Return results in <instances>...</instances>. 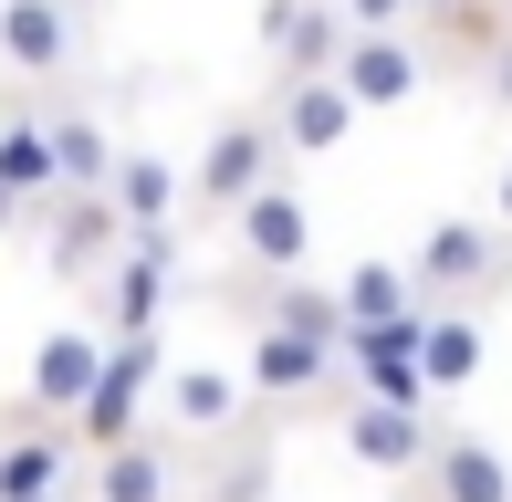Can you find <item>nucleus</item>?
<instances>
[{
    "instance_id": "1",
    "label": "nucleus",
    "mask_w": 512,
    "mask_h": 502,
    "mask_svg": "<svg viewBox=\"0 0 512 502\" xmlns=\"http://www.w3.org/2000/svg\"><path fill=\"white\" fill-rule=\"evenodd\" d=\"M283 126L272 116H220L209 126V147H199V168H189V210H209V220H230L251 189H272L283 178Z\"/></svg>"
},
{
    "instance_id": "2",
    "label": "nucleus",
    "mask_w": 512,
    "mask_h": 502,
    "mask_svg": "<svg viewBox=\"0 0 512 502\" xmlns=\"http://www.w3.org/2000/svg\"><path fill=\"white\" fill-rule=\"evenodd\" d=\"M126 210H115V189H53L42 199V262L63 272V283H105L115 251H126Z\"/></svg>"
},
{
    "instance_id": "3",
    "label": "nucleus",
    "mask_w": 512,
    "mask_h": 502,
    "mask_svg": "<svg viewBox=\"0 0 512 502\" xmlns=\"http://www.w3.org/2000/svg\"><path fill=\"white\" fill-rule=\"evenodd\" d=\"M147 387H168V346H157V335H115V356H105L95 398L74 408L84 461H95V450H115V440H136V408H147Z\"/></svg>"
},
{
    "instance_id": "4",
    "label": "nucleus",
    "mask_w": 512,
    "mask_h": 502,
    "mask_svg": "<svg viewBox=\"0 0 512 502\" xmlns=\"http://www.w3.org/2000/svg\"><path fill=\"white\" fill-rule=\"evenodd\" d=\"M84 0H0V74L11 84H63L84 53Z\"/></svg>"
},
{
    "instance_id": "5",
    "label": "nucleus",
    "mask_w": 512,
    "mask_h": 502,
    "mask_svg": "<svg viewBox=\"0 0 512 502\" xmlns=\"http://www.w3.org/2000/svg\"><path fill=\"white\" fill-rule=\"evenodd\" d=\"M105 356H115V335H105V325H53V335L32 346V377H21V408H42V419H74V408L95 398Z\"/></svg>"
},
{
    "instance_id": "6",
    "label": "nucleus",
    "mask_w": 512,
    "mask_h": 502,
    "mask_svg": "<svg viewBox=\"0 0 512 502\" xmlns=\"http://www.w3.org/2000/svg\"><path fill=\"white\" fill-rule=\"evenodd\" d=\"M502 241H512L502 220H439V231L418 241L408 272H418V293H429V304H450V293H481V283H502V272H512Z\"/></svg>"
},
{
    "instance_id": "7",
    "label": "nucleus",
    "mask_w": 512,
    "mask_h": 502,
    "mask_svg": "<svg viewBox=\"0 0 512 502\" xmlns=\"http://www.w3.org/2000/svg\"><path fill=\"white\" fill-rule=\"evenodd\" d=\"M168 283H178V231H136L105 272V335H157Z\"/></svg>"
},
{
    "instance_id": "8",
    "label": "nucleus",
    "mask_w": 512,
    "mask_h": 502,
    "mask_svg": "<svg viewBox=\"0 0 512 502\" xmlns=\"http://www.w3.org/2000/svg\"><path fill=\"white\" fill-rule=\"evenodd\" d=\"M251 398H324V387H335L345 377V346H335V335H304V325H262V335H251Z\"/></svg>"
},
{
    "instance_id": "9",
    "label": "nucleus",
    "mask_w": 512,
    "mask_h": 502,
    "mask_svg": "<svg viewBox=\"0 0 512 502\" xmlns=\"http://www.w3.org/2000/svg\"><path fill=\"white\" fill-rule=\"evenodd\" d=\"M345 461H366V471H429V450H439V429H429V408H398V398H345Z\"/></svg>"
},
{
    "instance_id": "10",
    "label": "nucleus",
    "mask_w": 512,
    "mask_h": 502,
    "mask_svg": "<svg viewBox=\"0 0 512 502\" xmlns=\"http://www.w3.org/2000/svg\"><path fill=\"white\" fill-rule=\"evenodd\" d=\"M345 42H356V21H345V0H262V53L293 74H335Z\"/></svg>"
},
{
    "instance_id": "11",
    "label": "nucleus",
    "mask_w": 512,
    "mask_h": 502,
    "mask_svg": "<svg viewBox=\"0 0 512 502\" xmlns=\"http://www.w3.org/2000/svg\"><path fill=\"white\" fill-rule=\"evenodd\" d=\"M230 231H241V262H251V272H304V262H314V210H304L293 178L251 189L241 210H230Z\"/></svg>"
},
{
    "instance_id": "12",
    "label": "nucleus",
    "mask_w": 512,
    "mask_h": 502,
    "mask_svg": "<svg viewBox=\"0 0 512 502\" xmlns=\"http://www.w3.org/2000/svg\"><path fill=\"white\" fill-rule=\"evenodd\" d=\"M366 105L345 95V74H293V84H272V126H283V147L293 157H335L345 136H356Z\"/></svg>"
},
{
    "instance_id": "13",
    "label": "nucleus",
    "mask_w": 512,
    "mask_h": 502,
    "mask_svg": "<svg viewBox=\"0 0 512 502\" xmlns=\"http://www.w3.org/2000/svg\"><path fill=\"white\" fill-rule=\"evenodd\" d=\"M74 419H42V408H21V429L0 440V502H32V492H63L74 482Z\"/></svg>"
},
{
    "instance_id": "14",
    "label": "nucleus",
    "mask_w": 512,
    "mask_h": 502,
    "mask_svg": "<svg viewBox=\"0 0 512 502\" xmlns=\"http://www.w3.org/2000/svg\"><path fill=\"white\" fill-rule=\"evenodd\" d=\"M335 74H345V95H356L366 116H387V105H408L418 84H429V53H418L408 32H356Z\"/></svg>"
},
{
    "instance_id": "15",
    "label": "nucleus",
    "mask_w": 512,
    "mask_h": 502,
    "mask_svg": "<svg viewBox=\"0 0 512 502\" xmlns=\"http://www.w3.org/2000/svg\"><path fill=\"white\" fill-rule=\"evenodd\" d=\"M84 502H178V450L168 440H115V450H95Z\"/></svg>"
},
{
    "instance_id": "16",
    "label": "nucleus",
    "mask_w": 512,
    "mask_h": 502,
    "mask_svg": "<svg viewBox=\"0 0 512 502\" xmlns=\"http://www.w3.org/2000/svg\"><path fill=\"white\" fill-rule=\"evenodd\" d=\"M105 189H115V210H126V231H178V210H189V178H178L157 147H126Z\"/></svg>"
},
{
    "instance_id": "17",
    "label": "nucleus",
    "mask_w": 512,
    "mask_h": 502,
    "mask_svg": "<svg viewBox=\"0 0 512 502\" xmlns=\"http://www.w3.org/2000/svg\"><path fill=\"white\" fill-rule=\"evenodd\" d=\"M429 502H512V461L471 429H439L429 450Z\"/></svg>"
},
{
    "instance_id": "18",
    "label": "nucleus",
    "mask_w": 512,
    "mask_h": 502,
    "mask_svg": "<svg viewBox=\"0 0 512 502\" xmlns=\"http://www.w3.org/2000/svg\"><path fill=\"white\" fill-rule=\"evenodd\" d=\"M42 126H53V168H63V189H105V178H115V157H126V147H115V126L95 116V105L63 95V105H42Z\"/></svg>"
},
{
    "instance_id": "19",
    "label": "nucleus",
    "mask_w": 512,
    "mask_h": 502,
    "mask_svg": "<svg viewBox=\"0 0 512 502\" xmlns=\"http://www.w3.org/2000/svg\"><path fill=\"white\" fill-rule=\"evenodd\" d=\"M157 408H168L178 429H199V440H209V429H230V419L251 408V377H230V367H168Z\"/></svg>"
},
{
    "instance_id": "20",
    "label": "nucleus",
    "mask_w": 512,
    "mask_h": 502,
    "mask_svg": "<svg viewBox=\"0 0 512 502\" xmlns=\"http://www.w3.org/2000/svg\"><path fill=\"white\" fill-rule=\"evenodd\" d=\"M481 356H492L481 314H450V304H429V335H418V367H429V398L471 387V377H481Z\"/></svg>"
},
{
    "instance_id": "21",
    "label": "nucleus",
    "mask_w": 512,
    "mask_h": 502,
    "mask_svg": "<svg viewBox=\"0 0 512 502\" xmlns=\"http://www.w3.org/2000/svg\"><path fill=\"white\" fill-rule=\"evenodd\" d=\"M335 293H345V325H387V314H418V304H429L408 262H356Z\"/></svg>"
},
{
    "instance_id": "22",
    "label": "nucleus",
    "mask_w": 512,
    "mask_h": 502,
    "mask_svg": "<svg viewBox=\"0 0 512 502\" xmlns=\"http://www.w3.org/2000/svg\"><path fill=\"white\" fill-rule=\"evenodd\" d=\"M408 11H418V0H345V21H356V32H398Z\"/></svg>"
},
{
    "instance_id": "23",
    "label": "nucleus",
    "mask_w": 512,
    "mask_h": 502,
    "mask_svg": "<svg viewBox=\"0 0 512 502\" xmlns=\"http://www.w3.org/2000/svg\"><path fill=\"white\" fill-rule=\"evenodd\" d=\"M492 220H502V231H512V168H502V189H492Z\"/></svg>"
},
{
    "instance_id": "24",
    "label": "nucleus",
    "mask_w": 512,
    "mask_h": 502,
    "mask_svg": "<svg viewBox=\"0 0 512 502\" xmlns=\"http://www.w3.org/2000/svg\"><path fill=\"white\" fill-rule=\"evenodd\" d=\"M492 74H502V95H512V53H502V63H492Z\"/></svg>"
},
{
    "instance_id": "25",
    "label": "nucleus",
    "mask_w": 512,
    "mask_h": 502,
    "mask_svg": "<svg viewBox=\"0 0 512 502\" xmlns=\"http://www.w3.org/2000/svg\"><path fill=\"white\" fill-rule=\"evenodd\" d=\"M32 502H74V492H32Z\"/></svg>"
}]
</instances>
